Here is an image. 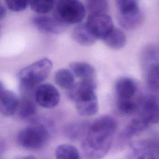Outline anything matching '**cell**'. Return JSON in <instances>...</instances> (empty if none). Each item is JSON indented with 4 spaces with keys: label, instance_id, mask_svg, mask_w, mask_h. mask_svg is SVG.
<instances>
[{
    "label": "cell",
    "instance_id": "1",
    "mask_svg": "<svg viewBox=\"0 0 159 159\" xmlns=\"http://www.w3.org/2000/svg\"><path fill=\"white\" fill-rule=\"evenodd\" d=\"M117 127L110 116H103L89 124L81 142V149L86 159H101L111 148Z\"/></svg>",
    "mask_w": 159,
    "mask_h": 159
},
{
    "label": "cell",
    "instance_id": "2",
    "mask_svg": "<svg viewBox=\"0 0 159 159\" xmlns=\"http://www.w3.org/2000/svg\"><path fill=\"white\" fill-rule=\"evenodd\" d=\"M96 88L95 79L81 80L68 89V96L75 102L80 115L91 116L97 113L98 102L94 92Z\"/></svg>",
    "mask_w": 159,
    "mask_h": 159
},
{
    "label": "cell",
    "instance_id": "3",
    "mask_svg": "<svg viewBox=\"0 0 159 159\" xmlns=\"http://www.w3.org/2000/svg\"><path fill=\"white\" fill-rule=\"evenodd\" d=\"M52 65L50 59L43 58L24 67L19 73L21 85L25 90H31L48 77Z\"/></svg>",
    "mask_w": 159,
    "mask_h": 159
},
{
    "label": "cell",
    "instance_id": "4",
    "mask_svg": "<svg viewBox=\"0 0 159 159\" xmlns=\"http://www.w3.org/2000/svg\"><path fill=\"white\" fill-rule=\"evenodd\" d=\"M86 13L85 6L79 0H58L53 17L67 25L80 24L85 17Z\"/></svg>",
    "mask_w": 159,
    "mask_h": 159
},
{
    "label": "cell",
    "instance_id": "5",
    "mask_svg": "<svg viewBox=\"0 0 159 159\" xmlns=\"http://www.w3.org/2000/svg\"><path fill=\"white\" fill-rule=\"evenodd\" d=\"M48 137V130L45 125H34L21 130L17 135V142L23 148L35 150L42 148Z\"/></svg>",
    "mask_w": 159,
    "mask_h": 159
},
{
    "label": "cell",
    "instance_id": "6",
    "mask_svg": "<svg viewBox=\"0 0 159 159\" xmlns=\"http://www.w3.org/2000/svg\"><path fill=\"white\" fill-rule=\"evenodd\" d=\"M85 24L97 39L102 40L114 28L112 19L106 13L89 14Z\"/></svg>",
    "mask_w": 159,
    "mask_h": 159
},
{
    "label": "cell",
    "instance_id": "7",
    "mask_svg": "<svg viewBox=\"0 0 159 159\" xmlns=\"http://www.w3.org/2000/svg\"><path fill=\"white\" fill-rule=\"evenodd\" d=\"M137 110L138 117L148 126L159 120V101L154 96H145L139 100Z\"/></svg>",
    "mask_w": 159,
    "mask_h": 159
},
{
    "label": "cell",
    "instance_id": "8",
    "mask_svg": "<svg viewBox=\"0 0 159 159\" xmlns=\"http://www.w3.org/2000/svg\"><path fill=\"white\" fill-rule=\"evenodd\" d=\"M34 97L39 105L50 109L58 104L60 96L58 89L54 86L50 84H43L35 89Z\"/></svg>",
    "mask_w": 159,
    "mask_h": 159
},
{
    "label": "cell",
    "instance_id": "9",
    "mask_svg": "<svg viewBox=\"0 0 159 159\" xmlns=\"http://www.w3.org/2000/svg\"><path fill=\"white\" fill-rule=\"evenodd\" d=\"M137 91L135 81L129 77H121L115 83L117 102L135 101L134 97Z\"/></svg>",
    "mask_w": 159,
    "mask_h": 159
},
{
    "label": "cell",
    "instance_id": "10",
    "mask_svg": "<svg viewBox=\"0 0 159 159\" xmlns=\"http://www.w3.org/2000/svg\"><path fill=\"white\" fill-rule=\"evenodd\" d=\"M34 26L39 30L53 34H58L65 30L66 25L58 22L54 17L39 15L33 17L32 19Z\"/></svg>",
    "mask_w": 159,
    "mask_h": 159
},
{
    "label": "cell",
    "instance_id": "11",
    "mask_svg": "<svg viewBox=\"0 0 159 159\" xmlns=\"http://www.w3.org/2000/svg\"><path fill=\"white\" fill-rule=\"evenodd\" d=\"M132 159H156L157 145L153 141H141L131 144Z\"/></svg>",
    "mask_w": 159,
    "mask_h": 159
},
{
    "label": "cell",
    "instance_id": "12",
    "mask_svg": "<svg viewBox=\"0 0 159 159\" xmlns=\"http://www.w3.org/2000/svg\"><path fill=\"white\" fill-rule=\"evenodd\" d=\"M19 104L16 94L6 89L0 96V114L5 116H12L17 111Z\"/></svg>",
    "mask_w": 159,
    "mask_h": 159
},
{
    "label": "cell",
    "instance_id": "13",
    "mask_svg": "<svg viewBox=\"0 0 159 159\" xmlns=\"http://www.w3.org/2000/svg\"><path fill=\"white\" fill-rule=\"evenodd\" d=\"M73 40L83 46H90L93 45L97 39L91 34L86 24H81L76 25L71 32Z\"/></svg>",
    "mask_w": 159,
    "mask_h": 159
},
{
    "label": "cell",
    "instance_id": "14",
    "mask_svg": "<svg viewBox=\"0 0 159 159\" xmlns=\"http://www.w3.org/2000/svg\"><path fill=\"white\" fill-rule=\"evenodd\" d=\"M148 125L137 117L132 119L124 129L119 135L120 142H125L130 140L134 136L147 129Z\"/></svg>",
    "mask_w": 159,
    "mask_h": 159
},
{
    "label": "cell",
    "instance_id": "15",
    "mask_svg": "<svg viewBox=\"0 0 159 159\" xmlns=\"http://www.w3.org/2000/svg\"><path fill=\"white\" fill-rule=\"evenodd\" d=\"M70 70L81 80L95 79L96 71L90 64L83 61H75L70 64Z\"/></svg>",
    "mask_w": 159,
    "mask_h": 159
},
{
    "label": "cell",
    "instance_id": "16",
    "mask_svg": "<svg viewBox=\"0 0 159 159\" xmlns=\"http://www.w3.org/2000/svg\"><path fill=\"white\" fill-rule=\"evenodd\" d=\"M102 40L109 48L119 50L125 46L127 38L125 33L122 30L114 27Z\"/></svg>",
    "mask_w": 159,
    "mask_h": 159
},
{
    "label": "cell",
    "instance_id": "17",
    "mask_svg": "<svg viewBox=\"0 0 159 159\" xmlns=\"http://www.w3.org/2000/svg\"><path fill=\"white\" fill-rule=\"evenodd\" d=\"M143 15L140 10L127 14H118V21L120 26L126 30L137 28L142 22Z\"/></svg>",
    "mask_w": 159,
    "mask_h": 159
},
{
    "label": "cell",
    "instance_id": "18",
    "mask_svg": "<svg viewBox=\"0 0 159 159\" xmlns=\"http://www.w3.org/2000/svg\"><path fill=\"white\" fill-rule=\"evenodd\" d=\"M54 80L56 84L65 89H69L75 84L74 75L70 70L61 68L56 71Z\"/></svg>",
    "mask_w": 159,
    "mask_h": 159
},
{
    "label": "cell",
    "instance_id": "19",
    "mask_svg": "<svg viewBox=\"0 0 159 159\" xmlns=\"http://www.w3.org/2000/svg\"><path fill=\"white\" fill-rule=\"evenodd\" d=\"M141 61L143 70L151 65L159 63V47L147 46L142 53Z\"/></svg>",
    "mask_w": 159,
    "mask_h": 159
},
{
    "label": "cell",
    "instance_id": "20",
    "mask_svg": "<svg viewBox=\"0 0 159 159\" xmlns=\"http://www.w3.org/2000/svg\"><path fill=\"white\" fill-rule=\"evenodd\" d=\"M89 124L84 122H75L69 124L65 127V133L67 137L71 140H78L84 137Z\"/></svg>",
    "mask_w": 159,
    "mask_h": 159
},
{
    "label": "cell",
    "instance_id": "21",
    "mask_svg": "<svg viewBox=\"0 0 159 159\" xmlns=\"http://www.w3.org/2000/svg\"><path fill=\"white\" fill-rule=\"evenodd\" d=\"M57 159H81L78 149L70 144H61L55 150Z\"/></svg>",
    "mask_w": 159,
    "mask_h": 159
},
{
    "label": "cell",
    "instance_id": "22",
    "mask_svg": "<svg viewBox=\"0 0 159 159\" xmlns=\"http://www.w3.org/2000/svg\"><path fill=\"white\" fill-rule=\"evenodd\" d=\"M148 87L154 91H159V63L144 69Z\"/></svg>",
    "mask_w": 159,
    "mask_h": 159
},
{
    "label": "cell",
    "instance_id": "23",
    "mask_svg": "<svg viewBox=\"0 0 159 159\" xmlns=\"http://www.w3.org/2000/svg\"><path fill=\"white\" fill-rule=\"evenodd\" d=\"M18 109L19 116L24 119L30 118L36 112V106L34 101L27 96H24L19 101Z\"/></svg>",
    "mask_w": 159,
    "mask_h": 159
},
{
    "label": "cell",
    "instance_id": "24",
    "mask_svg": "<svg viewBox=\"0 0 159 159\" xmlns=\"http://www.w3.org/2000/svg\"><path fill=\"white\" fill-rule=\"evenodd\" d=\"M55 0H29L31 9L39 14L49 12L53 7Z\"/></svg>",
    "mask_w": 159,
    "mask_h": 159
},
{
    "label": "cell",
    "instance_id": "25",
    "mask_svg": "<svg viewBox=\"0 0 159 159\" xmlns=\"http://www.w3.org/2000/svg\"><path fill=\"white\" fill-rule=\"evenodd\" d=\"M115 1L118 14H127L140 10L138 0H115Z\"/></svg>",
    "mask_w": 159,
    "mask_h": 159
},
{
    "label": "cell",
    "instance_id": "26",
    "mask_svg": "<svg viewBox=\"0 0 159 159\" xmlns=\"http://www.w3.org/2000/svg\"><path fill=\"white\" fill-rule=\"evenodd\" d=\"M86 9L90 14L106 13L108 9L107 0H86Z\"/></svg>",
    "mask_w": 159,
    "mask_h": 159
},
{
    "label": "cell",
    "instance_id": "27",
    "mask_svg": "<svg viewBox=\"0 0 159 159\" xmlns=\"http://www.w3.org/2000/svg\"><path fill=\"white\" fill-rule=\"evenodd\" d=\"M8 9L14 12L22 11L29 4V0H5Z\"/></svg>",
    "mask_w": 159,
    "mask_h": 159
},
{
    "label": "cell",
    "instance_id": "28",
    "mask_svg": "<svg viewBox=\"0 0 159 159\" xmlns=\"http://www.w3.org/2000/svg\"><path fill=\"white\" fill-rule=\"evenodd\" d=\"M6 14V9L3 6L0 4V19L4 17Z\"/></svg>",
    "mask_w": 159,
    "mask_h": 159
},
{
    "label": "cell",
    "instance_id": "29",
    "mask_svg": "<svg viewBox=\"0 0 159 159\" xmlns=\"http://www.w3.org/2000/svg\"><path fill=\"white\" fill-rule=\"evenodd\" d=\"M5 89H6V88H4L3 83L0 81V96L2 94V93L4 91Z\"/></svg>",
    "mask_w": 159,
    "mask_h": 159
},
{
    "label": "cell",
    "instance_id": "30",
    "mask_svg": "<svg viewBox=\"0 0 159 159\" xmlns=\"http://www.w3.org/2000/svg\"><path fill=\"white\" fill-rule=\"evenodd\" d=\"M22 159H35V158L32 155H29L24 157Z\"/></svg>",
    "mask_w": 159,
    "mask_h": 159
}]
</instances>
